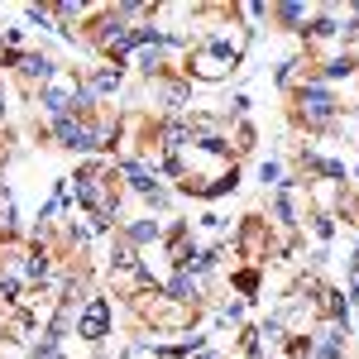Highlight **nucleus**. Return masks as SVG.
Segmentation results:
<instances>
[{
    "mask_svg": "<svg viewBox=\"0 0 359 359\" xmlns=\"http://www.w3.org/2000/svg\"><path fill=\"white\" fill-rule=\"evenodd\" d=\"M245 67V29H206L192 39V53L182 62V77L192 86H216Z\"/></svg>",
    "mask_w": 359,
    "mask_h": 359,
    "instance_id": "f257e3e1",
    "label": "nucleus"
},
{
    "mask_svg": "<svg viewBox=\"0 0 359 359\" xmlns=\"http://www.w3.org/2000/svg\"><path fill=\"white\" fill-rule=\"evenodd\" d=\"M287 111H292V125H297L306 139L340 135V120H345V106H340L335 86H326L316 77V62L302 72V82L287 91Z\"/></svg>",
    "mask_w": 359,
    "mask_h": 359,
    "instance_id": "f03ea898",
    "label": "nucleus"
},
{
    "mask_svg": "<svg viewBox=\"0 0 359 359\" xmlns=\"http://www.w3.org/2000/svg\"><path fill=\"white\" fill-rule=\"evenodd\" d=\"M225 249H235L245 264H254V269H264L269 259H273V225L264 221L259 211H249L245 221L230 230V240H225Z\"/></svg>",
    "mask_w": 359,
    "mask_h": 359,
    "instance_id": "7ed1b4c3",
    "label": "nucleus"
},
{
    "mask_svg": "<svg viewBox=\"0 0 359 359\" xmlns=\"http://www.w3.org/2000/svg\"><path fill=\"white\" fill-rule=\"evenodd\" d=\"M77 340H86L91 350H106L111 345V335H115V302L106 297V292H91L86 297V306L77 311Z\"/></svg>",
    "mask_w": 359,
    "mask_h": 359,
    "instance_id": "20e7f679",
    "label": "nucleus"
},
{
    "mask_svg": "<svg viewBox=\"0 0 359 359\" xmlns=\"http://www.w3.org/2000/svg\"><path fill=\"white\" fill-rule=\"evenodd\" d=\"M15 77H20V86H25V96H34V91H43L48 82L62 77V62H57L48 48L29 43L25 53H20V62H15Z\"/></svg>",
    "mask_w": 359,
    "mask_h": 359,
    "instance_id": "39448f33",
    "label": "nucleus"
},
{
    "mask_svg": "<svg viewBox=\"0 0 359 359\" xmlns=\"http://www.w3.org/2000/svg\"><path fill=\"white\" fill-rule=\"evenodd\" d=\"M48 139L67 154H82V158H96V120H77V115H62V120H48Z\"/></svg>",
    "mask_w": 359,
    "mask_h": 359,
    "instance_id": "423d86ee",
    "label": "nucleus"
},
{
    "mask_svg": "<svg viewBox=\"0 0 359 359\" xmlns=\"http://www.w3.org/2000/svg\"><path fill=\"white\" fill-rule=\"evenodd\" d=\"M125 77H130V62H96V67H82V86L101 106L125 91Z\"/></svg>",
    "mask_w": 359,
    "mask_h": 359,
    "instance_id": "0eeeda50",
    "label": "nucleus"
},
{
    "mask_svg": "<svg viewBox=\"0 0 359 359\" xmlns=\"http://www.w3.org/2000/svg\"><path fill=\"white\" fill-rule=\"evenodd\" d=\"M115 235H120V240H125V245H135L139 254H144V249L163 245V221H158V216H149V211H144V216H135V221H120V230H115Z\"/></svg>",
    "mask_w": 359,
    "mask_h": 359,
    "instance_id": "6e6552de",
    "label": "nucleus"
},
{
    "mask_svg": "<svg viewBox=\"0 0 359 359\" xmlns=\"http://www.w3.org/2000/svg\"><path fill=\"white\" fill-rule=\"evenodd\" d=\"M302 206H297V192H269V225L283 230V235H297V225H302Z\"/></svg>",
    "mask_w": 359,
    "mask_h": 359,
    "instance_id": "1a4fd4ad",
    "label": "nucleus"
},
{
    "mask_svg": "<svg viewBox=\"0 0 359 359\" xmlns=\"http://www.w3.org/2000/svg\"><path fill=\"white\" fill-rule=\"evenodd\" d=\"M316 77H321L326 86L355 82V77H359V53H350V48H340V53H331L326 62H316Z\"/></svg>",
    "mask_w": 359,
    "mask_h": 359,
    "instance_id": "9d476101",
    "label": "nucleus"
},
{
    "mask_svg": "<svg viewBox=\"0 0 359 359\" xmlns=\"http://www.w3.org/2000/svg\"><path fill=\"white\" fill-rule=\"evenodd\" d=\"M306 20H311V5L306 0H278V5H269V25L283 29V34H302Z\"/></svg>",
    "mask_w": 359,
    "mask_h": 359,
    "instance_id": "9b49d317",
    "label": "nucleus"
},
{
    "mask_svg": "<svg viewBox=\"0 0 359 359\" xmlns=\"http://www.w3.org/2000/svg\"><path fill=\"white\" fill-rule=\"evenodd\" d=\"M230 292L245 297V302H259V292H264V269H254V264L230 269Z\"/></svg>",
    "mask_w": 359,
    "mask_h": 359,
    "instance_id": "f8f14e48",
    "label": "nucleus"
},
{
    "mask_svg": "<svg viewBox=\"0 0 359 359\" xmlns=\"http://www.w3.org/2000/svg\"><path fill=\"white\" fill-rule=\"evenodd\" d=\"M245 316H249V302L230 292V297H221L216 316H211V326H216V331H240V326H245Z\"/></svg>",
    "mask_w": 359,
    "mask_h": 359,
    "instance_id": "ddd939ff",
    "label": "nucleus"
},
{
    "mask_svg": "<svg viewBox=\"0 0 359 359\" xmlns=\"http://www.w3.org/2000/svg\"><path fill=\"white\" fill-rule=\"evenodd\" d=\"M230 149H235V158H245V154H254L259 149V130H254V120H230Z\"/></svg>",
    "mask_w": 359,
    "mask_h": 359,
    "instance_id": "4468645a",
    "label": "nucleus"
},
{
    "mask_svg": "<svg viewBox=\"0 0 359 359\" xmlns=\"http://www.w3.org/2000/svg\"><path fill=\"white\" fill-rule=\"evenodd\" d=\"M144 206H149V216H158V221H163L168 211H172V206H177V192H172V187H168V182H158V187H154V192L144 196Z\"/></svg>",
    "mask_w": 359,
    "mask_h": 359,
    "instance_id": "2eb2a0df",
    "label": "nucleus"
},
{
    "mask_svg": "<svg viewBox=\"0 0 359 359\" xmlns=\"http://www.w3.org/2000/svg\"><path fill=\"white\" fill-rule=\"evenodd\" d=\"M29 359H67V350H62V345H57L53 335H34V340H29Z\"/></svg>",
    "mask_w": 359,
    "mask_h": 359,
    "instance_id": "dca6fc26",
    "label": "nucleus"
},
{
    "mask_svg": "<svg viewBox=\"0 0 359 359\" xmlns=\"http://www.w3.org/2000/svg\"><path fill=\"white\" fill-rule=\"evenodd\" d=\"M283 177H287L283 158H264V163H259V182H264V192H278V187H283Z\"/></svg>",
    "mask_w": 359,
    "mask_h": 359,
    "instance_id": "f3484780",
    "label": "nucleus"
},
{
    "mask_svg": "<svg viewBox=\"0 0 359 359\" xmlns=\"http://www.w3.org/2000/svg\"><path fill=\"white\" fill-rule=\"evenodd\" d=\"M192 230H206V235H216V240H225V230H230V221H225L221 211H211V206H206V211H201V216L192 221Z\"/></svg>",
    "mask_w": 359,
    "mask_h": 359,
    "instance_id": "a211bd4d",
    "label": "nucleus"
},
{
    "mask_svg": "<svg viewBox=\"0 0 359 359\" xmlns=\"http://www.w3.org/2000/svg\"><path fill=\"white\" fill-rule=\"evenodd\" d=\"M306 225H311V235H316L321 245H331L335 230H340V225H335V216H306Z\"/></svg>",
    "mask_w": 359,
    "mask_h": 359,
    "instance_id": "6ab92c4d",
    "label": "nucleus"
},
{
    "mask_svg": "<svg viewBox=\"0 0 359 359\" xmlns=\"http://www.w3.org/2000/svg\"><path fill=\"white\" fill-rule=\"evenodd\" d=\"M5 115H10V96H5V72H0V125H5Z\"/></svg>",
    "mask_w": 359,
    "mask_h": 359,
    "instance_id": "aec40b11",
    "label": "nucleus"
},
{
    "mask_svg": "<svg viewBox=\"0 0 359 359\" xmlns=\"http://www.w3.org/2000/svg\"><path fill=\"white\" fill-rule=\"evenodd\" d=\"M10 196H15V192H10V182H5V172H0V206H5Z\"/></svg>",
    "mask_w": 359,
    "mask_h": 359,
    "instance_id": "412c9836",
    "label": "nucleus"
},
{
    "mask_svg": "<svg viewBox=\"0 0 359 359\" xmlns=\"http://www.w3.org/2000/svg\"><path fill=\"white\" fill-rule=\"evenodd\" d=\"M91 359H115V355L111 350H91Z\"/></svg>",
    "mask_w": 359,
    "mask_h": 359,
    "instance_id": "4be33fe9",
    "label": "nucleus"
},
{
    "mask_svg": "<svg viewBox=\"0 0 359 359\" xmlns=\"http://www.w3.org/2000/svg\"><path fill=\"white\" fill-rule=\"evenodd\" d=\"M192 359H221V355H216V350H201V355H192Z\"/></svg>",
    "mask_w": 359,
    "mask_h": 359,
    "instance_id": "5701e85b",
    "label": "nucleus"
},
{
    "mask_svg": "<svg viewBox=\"0 0 359 359\" xmlns=\"http://www.w3.org/2000/svg\"><path fill=\"white\" fill-rule=\"evenodd\" d=\"M355 177H359V163H355Z\"/></svg>",
    "mask_w": 359,
    "mask_h": 359,
    "instance_id": "b1692460",
    "label": "nucleus"
},
{
    "mask_svg": "<svg viewBox=\"0 0 359 359\" xmlns=\"http://www.w3.org/2000/svg\"><path fill=\"white\" fill-rule=\"evenodd\" d=\"M355 82H359V77H355Z\"/></svg>",
    "mask_w": 359,
    "mask_h": 359,
    "instance_id": "393cba45",
    "label": "nucleus"
}]
</instances>
